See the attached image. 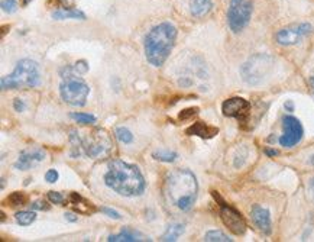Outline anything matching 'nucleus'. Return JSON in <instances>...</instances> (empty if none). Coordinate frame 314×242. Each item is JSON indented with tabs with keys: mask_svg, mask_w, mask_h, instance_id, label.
<instances>
[{
	"mask_svg": "<svg viewBox=\"0 0 314 242\" xmlns=\"http://www.w3.org/2000/svg\"><path fill=\"white\" fill-rule=\"evenodd\" d=\"M199 194V182L191 170L178 168L165 177L164 196L168 204L181 212L191 211Z\"/></svg>",
	"mask_w": 314,
	"mask_h": 242,
	"instance_id": "nucleus-1",
	"label": "nucleus"
},
{
	"mask_svg": "<svg viewBox=\"0 0 314 242\" xmlns=\"http://www.w3.org/2000/svg\"><path fill=\"white\" fill-rule=\"evenodd\" d=\"M104 183L113 192L125 197H136L146 190V180L139 167L123 160L109 162Z\"/></svg>",
	"mask_w": 314,
	"mask_h": 242,
	"instance_id": "nucleus-2",
	"label": "nucleus"
},
{
	"mask_svg": "<svg viewBox=\"0 0 314 242\" xmlns=\"http://www.w3.org/2000/svg\"><path fill=\"white\" fill-rule=\"evenodd\" d=\"M177 40V28L171 22L155 25L145 37L143 50L148 62L153 67H161L168 60Z\"/></svg>",
	"mask_w": 314,
	"mask_h": 242,
	"instance_id": "nucleus-3",
	"label": "nucleus"
},
{
	"mask_svg": "<svg viewBox=\"0 0 314 242\" xmlns=\"http://www.w3.org/2000/svg\"><path fill=\"white\" fill-rule=\"evenodd\" d=\"M60 94L62 100L71 106H84L90 94V87L80 74H77L72 65H65L60 70Z\"/></svg>",
	"mask_w": 314,
	"mask_h": 242,
	"instance_id": "nucleus-4",
	"label": "nucleus"
},
{
	"mask_svg": "<svg viewBox=\"0 0 314 242\" xmlns=\"http://www.w3.org/2000/svg\"><path fill=\"white\" fill-rule=\"evenodd\" d=\"M71 150L70 155L72 158H78L80 155H87L90 158H97L111 148V141L109 135L101 129L91 132L87 138H81L80 133L71 131L70 135Z\"/></svg>",
	"mask_w": 314,
	"mask_h": 242,
	"instance_id": "nucleus-5",
	"label": "nucleus"
},
{
	"mask_svg": "<svg viewBox=\"0 0 314 242\" xmlns=\"http://www.w3.org/2000/svg\"><path fill=\"white\" fill-rule=\"evenodd\" d=\"M40 84V64L29 58L18 61L13 73L9 76H3L0 80V87L3 91L18 90L23 87H38Z\"/></svg>",
	"mask_w": 314,
	"mask_h": 242,
	"instance_id": "nucleus-6",
	"label": "nucleus"
},
{
	"mask_svg": "<svg viewBox=\"0 0 314 242\" xmlns=\"http://www.w3.org/2000/svg\"><path fill=\"white\" fill-rule=\"evenodd\" d=\"M275 60L268 54H255L241 67L242 80L249 86H259L266 80L273 70Z\"/></svg>",
	"mask_w": 314,
	"mask_h": 242,
	"instance_id": "nucleus-7",
	"label": "nucleus"
},
{
	"mask_svg": "<svg viewBox=\"0 0 314 242\" xmlns=\"http://www.w3.org/2000/svg\"><path fill=\"white\" fill-rule=\"evenodd\" d=\"M253 3L251 0H230L227 9V23L233 33L242 32L252 16Z\"/></svg>",
	"mask_w": 314,
	"mask_h": 242,
	"instance_id": "nucleus-8",
	"label": "nucleus"
},
{
	"mask_svg": "<svg viewBox=\"0 0 314 242\" xmlns=\"http://www.w3.org/2000/svg\"><path fill=\"white\" fill-rule=\"evenodd\" d=\"M313 30V25L308 22L291 23L275 33V41L277 44L283 47H291V45H297L298 42H301L305 37L311 35Z\"/></svg>",
	"mask_w": 314,
	"mask_h": 242,
	"instance_id": "nucleus-9",
	"label": "nucleus"
},
{
	"mask_svg": "<svg viewBox=\"0 0 314 242\" xmlns=\"http://www.w3.org/2000/svg\"><path fill=\"white\" fill-rule=\"evenodd\" d=\"M283 128L284 133L280 136V145L284 148H291L294 145H297L298 142L303 140L304 129L301 122L298 121L294 116H284L283 118Z\"/></svg>",
	"mask_w": 314,
	"mask_h": 242,
	"instance_id": "nucleus-10",
	"label": "nucleus"
},
{
	"mask_svg": "<svg viewBox=\"0 0 314 242\" xmlns=\"http://www.w3.org/2000/svg\"><path fill=\"white\" fill-rule=\"evenodd\" d=\"M222 112L227 118H234L241 123H246L251 115V103L243 97H230L223 101Z\"/></svg>",
	"mask_w": 314,
	"mask_h": 242,
	"instance_id": "nucleus-11",
	"label": "nucleus"
},
{
	"mask_svg": "<svg viewBox=\"0 0 314 242\" xmlns=\"http://www.w3.org/2000/svg\"><path fill=\"white\" fill-rule=\"evenodd\" d=\"M220 218H222L223 223L226 225V228L230 232L238 235V236L245 235V232H246V222H245L243 216L234 208L226 204L223 200H220Z\"/></svg>",
	"mask_w": 314,
	"mask_h": 242,
	"instance_id": "nucleus-12",
	"label": "nucleus"
},
{
	"mask_svg": "<svg viewBox=\"0 0 314 242\" xmlns=\"http://www.w3.org/2000/svg\"><path fill=\"white\" fill-rule=\"evenodd\" d=\"M47 158V152L41 148H29V150H23L20 151L18 161L13 164V167L16 170L25 171V170H30L33 167H36L38 164L44 161Z\"/></svg>",
	"mask_w": 314,
	"mask_h": 242,
	"instance_id": "nucleus-13",
	"label": "nucleus"
},
{
	"mask_svg": "<svg viewBox=\"0 0 314 242\" xmlns=\"http://www.w3.org/2000/svg\"><path fill=\"white\" fill-rule=\"evenodd\" d=\"M251 219L253 225L265 235L272 232V222H271V213L259 204H253L251 209Z\"/></svg>",
	"mask_w": 314,
	"mask_h": 242,
	"instance_id": "nucleus-14",
	"label": "nucleus"
},
{
	"mask_svg": "<svg viewBox=\"0 0 314 242\" xmlns=\"http://www.w3.org/2000/svg\"><path fill=\"white\" fill-rule=\"evenodd\" d=\"M109 242H142V241H152L149 236L143 235L139 231H135L132 228H123L117 235H109L107 238Z\"/></svg>",
	"mask_w": 314,
	"mask_h": 242,
	"instance_id": "nucleus-15",
	"label": "nucleus"
},
{
	"mask_svg": "<svg viewBox=\"0 0 314 242\" xmlns=\"http://www.w3.org/2000/svg\"><path fill=\"white\" fill-rule=\"evenodd\" d=\"M185 133L190 135V136H200L203 140H210V138L216 136L219 133V129L204 123V122H195L190 128H187Z\"/></svg>",
	"mask_w": 314,
	"mask_h": 242,
	"instance_id": "nucleus-16",
	"label": "nucleus"
},
{
	"mask_svg": "<svg viewBox=\"0 0 314 242\" xmlns=\"http://www.w3.org/2000/svg\"><path fill=\"white\" fill-rule=\"evenodd\" d=\"M213 9V0H190V12L194 18H204Z\"/></svg>",
	"mask_w": 314,
	"mask_h": 242,
	"instance_id": "nucleus-17",
	"label": "nucleus"
},
{
	"mask_svg": "<svg viewBox=\"0 0 314 242\" xmlns=\"http://www.w3.org/2000/svg\"><path fill=\"white\" fill-rule=\"evenodd\" d=\"M185 231V226L184 223H172L167 228V231L164 232V235L161 236L162 242H174L178 241V238L181 236L182 233Z\"/></svg>",
	"mask_w": 314,
	"mask_h": 242,
	"instance_id": "nucleus-18",
	"label": "nucleus"
},
{
	"mask_svg": "<svg viewBox=\"0 0 314 242\" xmlns=\"http://www.w3.org/2000/svg\"><path fill=\"white\" fill-rule=\"evenodd\" d=\"M52 18L57 20L64 19H86V15L78 9H58L52 12Z\"/></svg>",
	"mask_w": 314,
	"mask_h": 242,
	"instance_id": "nucleus-19",
	"label": "nucleus"
},
{
	"mask_svg": "<svg viewBox=\"0 0 314 242\" xmlns=\"http://www.w3.org/2000/svg\"><path fill=\"white\" fill-rule=\"evenodd\" d=\"M152 157L156 160V161L161 162H174L178 158V154L175 151H170V150H156V151L152 152Z\"/></svg>",
	"mask_w": 314,
	"mask_h": 242,
	"instance_id": "nucleus-20",
	"label": "nucleus"
},
{
	"mask_svg": "<svg viewBox=\"0 0 314 242\" xmlns=\"http://www.w3.org/2000/svg\"><path fill=\"white\" fill-rule=\"evenodd\" d=\"M15 219L20 226H29V225L35 222L36 213L32 212V211H22V212H18L15 215Z\"/></svg>",
	"mask_w": 314,
	"mask_h": 242,
	"instance_id": "nucleus-21",
	"label": "nucleus"
},
{
	"mask_svg": "<svg viewBox=\"0 0 314 242\" xmlns=\"http://www.w3.org/2000/svg\"><path fill=\"white\" fill-rule=\"evenodd\" d=\"M204 241L207 242H232L230 236H227L222 231H209L204 235Z\"/></svg>",
	"mask_w": 314,
	"mask_h": 242,
	"instance_id": "nucleus-22",
	"label": "nucleus"
},
{
	"mask_svg": "<svg viewBox=\"0 0 314 242\" xmlns=\"http://www.w3.org/2000/svg\"><path fill=\"white\" fill-rule=\"evenodd\" d=\"M114 135H116L117 141L122 142V144H132L133 142V133L128 128H125V126L116 128L114 129Z\"/></svg>",
	"mask_w": 314,
	"mask_h": 242,
	"instance_id": "nucleus-23",
	"label": "nucleus"
},
{
	"mask_svg": "<svg viewBox=\"0 0 314 242\" xmlns=\"http://www.w3.org/2000/svg\"><path fill=\"white\" fill-rule=\"evenodd\" d=\"M70 116L71 119H74L77 123H81V125H91V123H96V116H94V115H90V113L78 112V113H71Z\"/></svg>",
	"mask_w": 314,
	"mask_h": 242,
	"instance_id": "nucleus-24",
	"label": "nucleus"
},
{
	"mask_svg": "<svg viewBox=\"0 0 314 242\" xmlns=\"http://www.w3.org/2000/svg\"><path fill=\"white\" fill-rule=\"evenodd\" d=\"M8 202H9L12 206H22V204H25V202H26V196H25L23 193L15 192L12 193L9 197H8Z\"/></svg>",
	"mask_w": 314,
	"mask_h": 242,
	"instance_id": "nucleus-25",
	"label": "nucleus"
},
{
	"mask_svg": "<svg viewBox=\"0 0 314 242\" xmlns=\"http://www.w3.org/2000/svg\"><path fill=\"white\" fill-rule=\"evenodd\" d=\"M2 10L5 12V13H15L16 10H18V0H2Z\"/></svg>",
	"mask_w": 314,
	"mask_h": 242,
	"instance_id": "nucleus-26",
	"label": "nucleus"
},
{
	"mask_svg": "<svg viewBox=\"0 0 314 242\" xmlns=\"http://www.w3.org/2000/svg\"><path fill=\"white\" fill-rule=\"evenodd\" d=\"M197 113H199V108H188V109H184V111L180 112L178 119L180 121H188V119H191L192 116H195Z\"/></svg>",
	"mask_w": 314,
	"mask_h": 242,
	"instance_id": "nucleus-27",
	"label": "nucleus"
},
{
	"mask_svg": "<svg viewBox=\"0 0 314 242\" xmlns=\"http://www.w3.org/2000/svg\"><path fill=\"white\" fill-rule=\"evenodd\" d=\"M72 68H74V71H75L77 74H80V76H83V74H86V73L89 71V65H87V61H84V60L77 61L75 64H72Z\"/></svg>",
	"mask_w": 314,
	"mask_h": 242,
	"instance_id": "nucleus-28",
	"label": "nucleus"
},
{
	"mask_svg": "<svg viewBox=\"0 0 314 242\" xmlns=\"http://www.w3.org/2000/svg\"><path fill=\"white\" fill-rule=\"evenodd\" d=\"M48 200L54 204H62L64 203V196L58 192H48Z\"/></svg>",
	"mask_w": 314,
	"mask_h": 242,
	"instance_id": "nucleus-29",
	"label": "nucleus"
},
{
	"mask_svg": "<svg viewBox=\"0 0 314 242\" xmlns=\"http://www.w3.org/2000/svg\"><path fill=\"white\" fill-rule=\"evenodd\" d=\"M100 212L104 213L106 216H109V218H111V219H116V221L122 219L121 213L116 212L114 209H110V208H106V206H103V208H100Z\"/></svg>",
	"mask_w": 314,
	"mask_h": 242,
	"instance_id": "nucleus-30",
	"label": "nucleus"
},
{
	"mask_svg": "<svg viewBox=\"0 0 314 242\" xmlns=\"http://www.w3.org/2000/svg\"><path fill=\"white\" fill-rule=\"evenodd\" d=\"M30 209L32 211H50V204L44 200H36L30 204Z\"/></svg>",
	"mask_w": 314,
	"mask_h": 242,
	"instance_id": "nucleus-31",
	"label": "nucleus"
},
{
	"mask_svg": "<svg viewBox=\"0 0 314 242\" xmlns=\"http://www.w3.org/2000/svg\"><path fill=\"white\" fill-rule=\"evenodd\" d=\"M58 179H60V174H58V171L57 170H54V168H51V170H48L47 171V174H45V180L48 183H57L58 182Z\"/></svg>",
	"mask_w": 314,
	"mask_h": 242,
	"instance_id": "nucleus-32",
	"label": "nucleus"
},
{
	"mask_svg": "<svg viewBox=\"0 0 314 242\" xmlns=\"http://www.w3.org/2000/svg\"><path fill=\"white\" fill-rule=\"evenodd\" d=\"M13 109L16 112H25V109H26V105H25V101L22 100V99H15L13 100Z\"/></svg>",
	"mask_w": 314,
	"mask_h": 242,
	"instance_id": "nucleus-33",
	"label": "nucleus"
},
{
	"mask_svg": "<svg viewBox=\"0 0 314 242\" xmlns=\"http://www.w3.org/2000/svg\"><path fill=\"white\" fill-rule=\"evenodd\" d=\"M64 216H65V221H68V222H71V223H75L77 221H78V216H77V215H74V213L68 212V213H65Z\"/></svg>",
	"mask_w": 314,
	"mask_h": 242,
	"instance_id": "nucleus-34",
	"label": "nucleus"
},
{
	"mask_svg": "<svg viewBox=\"0 0 314 242\" xmlns=\"http://www.w3.org/2000/svg\"><path fill=\"white\" fill-rule=\"evenodd\" d=\"M284 108H285V111H287V112H294V103H293V100H287V101H285Z\"/></svg>",
	"mask_w": 314,
	"mask_h": 242,
	"instance_id": "nucleus-35",
	"label": "nucleus"
},
{
	"mask_svg": "<svg viewBox=\"0 0 314 242\" xmlns=\"http://www.w3.org/2000/svg\"><path fill=\"white\" fill-rule=\"evenodd\" d=\"M265 154H266L268 157H275V155H278V151L272 150V148H265Z\"/></svg>",
	"mask_w": 314,
	"mask_h": 242,
	"instance_id": "nucleus-36",
	"label": "nucleus"
},
{
	"mask_svg": "<svg viewBox=\"0 0 314 242\" xmlns=\"http://www.w3.org/2000/svg\"><path fill=\"white\" fill-rule=\"evenodd\" d=\"M310 190H311V194H313L314 199V179H311V182H310Z\"/></svg>",
	"mask_w": 314,
	"mask_h": 242,
	"instance_id": "nucleus-37",
	"label": "nucleus"
},
{
	"mask_svg": "<svg viewBox=\"0 0 314 242\" xmlns=\"http://www.w3.org/2000/svg\"><path fill=\"white\" fill-rule=\"evenodd\" d=\"M310 86H311V90H313V94H314V76L313 77H310Z\"/></svg>",
	"mask_w": 314,
	"mask_h": 242,
	"instance_id": "nucleus-38",
	"label": "nucleus"
},
{
	"mask_svg": "<svg viewBox=\"0 0 314 242\" xmlns=\"http://www.w3.org/2000/svg\"><path fill=\"white\" fill-rule=\"evenodd\" d=\"M310 164H311V165L314 167V154L311 155V157H310Z\"/></svg>",
	"mask_w": 314,
	"mask_h": 242,
	"instance_id": "nucleus-39",
	"label": "nucleus"
},
{
	"mask_svg": "<svg viewBox=\"0 0 314 242\" xmlns=\"http://www.w3.org/2000/svg\"><path fill=\"white\" fill-rule=\"evenodd\" d=\"M29 2L30 0H23V6H28V5H29Z\"/></svg>",
	"mask_w": 314,
	"mask_h": 242,
	"instance_id": "nucleus-40",
	"label": "nucleus"
}]
</instances>
